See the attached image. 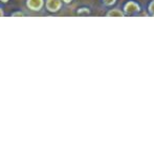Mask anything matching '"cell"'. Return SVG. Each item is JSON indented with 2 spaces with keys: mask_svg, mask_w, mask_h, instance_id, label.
Returning a JSON list of instances; mask_svg holds the SVG:
<instances>
[{
  "mask_svg": "<svg viewBox=\"0 0 154 153\" xmlns=\"http://www.w3.org/2000/svg\"><path fill=\"white\" fill-rule=\"evenodd\" d=\"M46 5L51 12H57L61 8V2L60 0H47Z\"/></svg>",
  "mask_w": 154,
  "mask_h": 153,
  "instance_id": "obj_1",
  "label": "cell"
},
{
  "mask_svg": "<svg viewBox=\"0 0 154 153\" xmlns=\"http://www.w3.org/2000/svg\"><path fill=\"white\" fill-rule=\"evenodd\" d=\"M140 8L135 2H128L127 4L125 5V12L127 14H132V13H135V12H138Z\"/></svg>",
  "mask_w": 154,
  "mask_h": 153,
  "instance_id": "obj_2",
  "label": "cell"
},
{
  "mask_svg": "<svg viewBox=\"0 0 154 153\" xmlns=\"http://www.w3.org/2000/svg\"><path fill=\"white\" fill-rule=\"evenodd\" d=\"M27 5L29 8L35 11H38L42 8L43 5V0H29L27 1Z\"/></svg>",
  "mask_w": 154,
  "mask_h": 153,
  "instance_id": "obj_3",
  "label": "cell"
},
{
  "mask_svg": "<svg viewBox=\"0 0 154 153\" xmlns=\"http://www.w3.org/2000/svg\"><path fill=\"white\" fill-rule=\"evenodd\" d=\"M108 16L109 17H123L124 14L122 12H120L119 10H113V11H110L108 13Z\"/></svg>",
  "mask_w": 154,
  "mask_h": 153,
  "instance_id": "obj_4",
  "label": "cell"
},
{
  "mask_svg": "<svg viewBox=\"0 0 154 153\" xmlns=\"http://www.w3.org/2000/svg\"><path fill=\"white\" fill-rule=\"evenodd\" d=\"M149 11H150V13L154 16V0L152 1V3L150 4V6H149Z\"/></svg>",
  "mask_w": 154,
  "mask_h": 153,
  "instance_id": "obj_5",
  "label": "cell"
},
{
  "mask_svg": "<svg viewBox=\"0 0 154 153\" xmlns=\"http://www.w3.org/2000/svg\"><path fill=\"white\" fill-rule=\"evenodd\" d=\"M104 2H105L107 5H111V4H113L114 2H116V0H104Z\"/></svg>",
  "mask_w": 154,
  "mask_h": 153,
  "instance_id": "obj_6",
  "label": "cell"
},
{
  "mask_svg": "<svg viewBox=\"0 0 154 153\" xmlns=\"http://www.w3.org/2000/svg\"><path fill=\"white\" fill-rule=\"evenodd\" d=\"M2 15H3V13H2V11L0 10V16H2Z\"/></svg>",
  "mask_w": 154,
  "mask_h": 153,
  "instance_id": "obj_7",
  "label": "cell"
},
{
  "mask_svg": "<svg viewBox=\"0 0 154 153\" xmlns=\"http://www.w3.org/2000/svg\"><path fill=\"white\" fill-rule=\"evenodd\" d=\"M64 1H65V2H67V3H68V2H70L71 0H64Z\"/></svg>",
  "mask_w": 154,
  "mask_h": 153,
  "instance_id": "obj_8",
  "label": "cell"
},
{
  "mask_svg": "<svg viewBox=\"0 0 154 153\" xmlns=\"http://www.w3.org/2000/svg\"><path fill=\"white\" fill-rule=\"evenodd\" d=\"M1 1H3V2H6V1H8V0H1Z\"/></svg>",
  "mask_w": 154,
  "mask_h": 153,
  "instance_id": "obj_9",
  "label": "cell"
}]
</instances>
